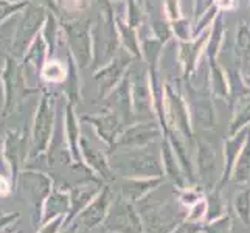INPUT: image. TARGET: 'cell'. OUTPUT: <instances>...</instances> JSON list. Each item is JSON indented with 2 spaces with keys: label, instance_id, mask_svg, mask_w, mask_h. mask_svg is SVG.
<instances>
[{
  "label": "cell",
  "instance_id": "obj_1",
  "mask_svg": "<svg viewBox=\"0 0 250 233\" xmlns=\"http://www.w3.org/2000/svg\"><path fill=\"white\" fill-rule=\"evenodd\" d=\"M45 19V13L42 10V6L28 3L23 10L17 14L16 21V31H14V39H13V47H11V56L16 59L23 58L27 53L28 47L31 42L39 36V30L42 27Z\"/></svg>",
  "mask_w": 250,
  "mask_h": 233
},
{
  "label": "cell",
  "instance_id": "obj_2",
  "mask_svg": "<svg viewBox=\"0 0 250 233\" xmlns=\"http://www.w3.org/2000/svg\"><path fill=\"white\" fill-rule=\"evenodd\" d=\"M30 87L21 61L10 55L2 67V89L5 92L6 107H13L17 101H21L31 90Z\"/></svg>",
  "mask_w": 250,
  "mask_h": 233
},
{
  "label": "cell",
  "instance_id": "obj_3",
  "mask_svg": "<svg viewBox=\"0 0 250 233\" xmlns=\"http://www.w3.org/2000/svg\"><path fill=\"white\" fill-rule=\"evenodd\" d=\"M45 55H47V42L44 36H38L31 42L27 53L21 59V65L23 68L25 78H27L30 85H31V78H36V80L41 78L42 68L45 65Z\"/></svg>",
  "mask_w": 250,
  "mask_h": 233
},
{
  "label": "cell",
  "instance_id": "obj_4",
  "mask_svg": "<svg viewBox=\"0 0 250 233\" xmlns=\"http://www.w3.org/2000/svg\"><path fill=\"white\" fill-rule=\"evenodd\" d=\"M41 78L51 84L62 83L65 80V68L61 64V61H58V59H48L44 68H42Z\"/></svg>",
  "mask_w": 250,
  "mask_h": 233
},
{
  "label": "cell",
  "instance_id": "obj_5",
  "mask_svg": "<svg viewBox=\"0 0 250 233\" xmlns=\"http://www.w3.org/2000/svg\"><path fill=\"white\" fill-rule=\"evenodd\" d=\"M27 5V0H0V25L19 14Z\"/></svg>",
  "mask_w": 250,
  "mask_h": 233
},
{
  "label": "cell",
  "instance_id": "obj_6",
  "mask_svg": "<svg viewBox=\"0 0 250 233\" xmlns=\"http://www.w3.org/2000/svg\"><path fill=\"white\" fill-rule=\"evenodd\" d=\"M28 3H34V5H39V6H47V8H53L55 2L53 0H27Z\"/></svg>",
  "mask_w": 250,
  "mask_h": 233
},
{
  "label": "cell",
  "instance_id": "obj_7",
  "mask_svg": "<svg viewBox=\"0 0 250 233\" xmlns=\"http://www.w3.org/2000/svg\"><path fill=\"white\" fill-rule=\"evenodd\" d=\"M10 56L8 53H5L3 50H0V67H3V64H5V61H6V58Z\"/></svg>",
  "mask_w": 250,
  "mask_h": 233
},
{
  "label": "cell",
  "instance_id": "obj_8",
  "mask_svg": "<svg viewBox=\"0 0 250 233\" xmlns=\"http://www.w3.org/2000/svg\"><path fill=\"white\" fill-rule=\"evenodd\" d=\"M6 190H8V185H6V182L3 180V177L0 176V193H5Z\"/></svg>",
  "mask_w": 250,
  "mask_h": 233
},
{
  "label": "cell",
  "instance_id": "obj_9",
  "mask_svg": "<svg viewBox=\"0 0 250 233\" xmlns=\"http://www.w3.org/2000/svg\"><path fill=\"white\" fill-rule=\"evenodd\" d=\"M0 85H2V67H0Z\"/></svg>",
  "mask_w": 250,
  "mask_h": 233
}]
</instances>
